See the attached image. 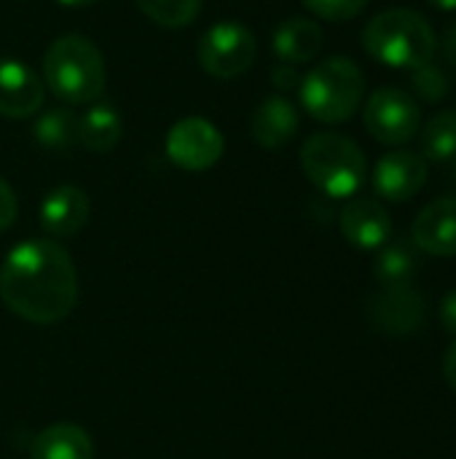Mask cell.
<instances>
[{
    "label": "cell",
    "instance_id": "17",
    "mask_svg": "<svg viewBox=\"0 0 456 459\" xmlns=\"http://www.w3.org/2000/svg\"><path fill=\"white\" fill-rule=\"evenodd\" d=\"M124 134L121 113L110 102H91L78 116V145H83L91 153H110Z\"/></svg>",
    "mask_w": 456,
    "mask_h": 459
},
{
    "label": "cell",
    "instance_id": "16",
    "mask_svg": "<svg viewBox=\"0 0 456 459\" xmlns=\"http://www.w3.org/2000/svg\"><path fill=\"white\" fill-rule=\"evenodd\" d=\"M323 48V27L314 19L306 16H290L285 19L274 35H271V51L277 62L285 65H304L312 62Z\"/></svg>",
    "mask_w": 456,
    "mask_h": 459
},
{
    "label": "cell",
    "instance_id": "4",
    "mask_svg": "<svg viewBox=\"0 0 456 459\" xmlns=\"http://www.w3.org/2000/svg\"><path fill=\"white\" fill-rule=\"evenodd\" d=\"M366 75L349 56H328L317 62L298 83L304 110L323 124L349 121L363 105Z\"/></svg>",
    "mask_w": 456,
    "mask_h": 459
},
{
    "label": "cell",
    "instance_id": "22",
    "mask_svg": "<svg viewBox=\"0 0 456 459\" xmlns=\"http://www.w3.org/2000/svg\"><path fill=\"white\" fill-rule=\"evenodd\" d=\"M134 3L153 24L167 30L188 27L202 11V0H134Z\"/></svg>",
    "mask_w": 456,
    "mask_h": 459
},
{
    "label": "cell",
    "instance_id": "12",
    "mask_svg": "<svg viewBox=\"0 0 456 459\" xmlns=\"http://www.w3.org/2000/svg\"><path fill=\"white\" fill-rule=\"evenodd\" d=\"M411 242L419 253L454 258L456 255V196L430 202L411 226Z\"/></svg>",
    "mask_w": 456,
    "mask_h": 459
},
{
    "label": "cell",
    "instance_id": "23",
    "mask_svg": "<svg viewBox=\"0 0 456 459\" xmlns=\"http://www.w3.org/2000/svg\"><path fill=\"white\" fill-rule=\"evenodd\" d=\"M411 83H414V91L427 102H438L449 94V75L433 62L411 70Z\"/></svg>",
    "mask_w": 456,
    "mask_h": 459
},
{
    "label": "cell",
    "instance_id": "30",
    "mask_svg": "<svg viewBox=\"0 0 456 459\" xmlns=\"http://www.w3.org/2000/svg\"><path fill=\"white\" fill-rule=\"evenodd\" d=\"M65 8H89V5H97L99 0H54Z\"/></svg>",
    "mask_w": 456,
    "mask_h": 459
},
{
    "label": "cell",
    "instance_id": "19",
    "mask_svg": "<svg viewBox=\"0 0 456 459\" xmlns=\"http://www.w3.org/2000/svg\"><path fill=\"white\" fill-rule=\"evenodd\" d=\"M419 269V247L409 239H387L379 247V255L374 261V277L387 285H411V277Z\"/></svg>",
    "mask_w": 456,
    "mask_h": 459
},
{
    "label": "cell",
    "instance_id": "27",
    "mask_svg": "<svg viewBox=\"0 0 456 459\" xmlns=\"http://www.w3.org/2000/svg\"><path fill=\"white\" fill-rule=\"evenodd\" d=\"M438 317H441V325L446 333L456 336V290L446 293L443 301H441V309H438Z\"/></svg>",
    "mask_w": 456,
    "mask_h": 459
},
{
    "label": "cell",
    "instance_id": "3",
    "mask_svg": "<svg viewBox=\"0 0 456 459\" xmlns=\"http://www.w3.org/2000/svg\"><path fill=\"white\" fill-rule=\"evenodd\" d=\"M363 48L387 67L417 70L433 62L438 51V35L422 13L411 8H390L366 24Z\"/></svg>",
    "mask_w": 456,
    "mask_h": 459
},
{
    "label": "cell",
    "instance_id": "15",
    "mask_svg": "<svg viewBox=\"0 0 456 459\" xmlns=\"http://www.w3.org/2000/svg\"><path fill=\"white\" fill-rule=\"evenodd\" d=\"M298 126H301V116H298V108L282 97V94H271L266 97L255 113H253V140L266 148V151H280L285 148L296 134H298Z\"/></svg>",
    "mask_w": 456,
    "mask_h": 459
},
{
    "label": "cell",
    "instance_id": "25",
    "mask_svg": "<svg viewBox=\"0 0 456 459\" xmlns=\"http://www.w3.org/2000/svg\"><path fill=\"white\" fill-rule=\"evenodd\" d=\"M19 204H16V194L11 191V186L0 178V231L11 229V223L16 221Z\"/></svg>",
    "mask_w": 456,
    "mask_h": 459
},
{
    "label": "cell",
    "instance_id": "5",
    "mask_svg": "<svg viewBox=\"0 0 456 459\" xmlns=\"http://www.w3.org/2000/svg\"><path fill=\"white\" fill-rule=\"evenodd\" d=\"M304 175L333 199L355 196L368 175V161L363 148L339 132H317L301 148Z\"/></svg>",
    "mask_w": 456,
    "mask_h": 459
},
{
    "label": "cell",
    "instance_id": "13",
    "mask_svg": "<svg viewBox=\"0 0 456 459\" xmlns=\"http://www.w3.org/2000/svg\"><path fill=\"white\" fill-rule=\"evenodd\" d=\"M341 234L360 250H379L392 237V218L376 199H352L339 218Z\"/></svg>",
    "mask_w": 456,
    "mask_h": 459
},
{
    "label": "cell",
    "instance_id": "11",
    "mask_svg": "<svg viewBox=\"0 0 456 459\" xmlns=\"http://www.w3.org/2000/svg\"><path fill=\"white\" fill-rule=\"evenodd\" d=\"M46 97L43 78L19 59L0 56V116L30 118L40 113Z\"/></svg>",
    "mask_w": 456,
    "mask_h": 459
},
{
    "label": "cell",
    "instance_id": "8",
    "mask_svg": "<svg viewBox=\"0 0 456 459\" xmlns=\"http://www.w3.org/2000/svg\"><path fill=\"white\" fill-rule=\"evenodd\" d=\"M223 145L220 129L202 116H188L172 124L164 143L169 161L185 172H204L215 167L223 156Z\"/></svg>",
    "mask_w": 456,
    "mask_h": 459
},
{
    "label": "cell",
    "instance_id": "24",
    "mask_svg": "<svg viewBox=\"0 0 456 459\" xmlns=\"http://www.w3.org/2000/svg\"><path fill=\"white\" fill-rule=\"evenodd\" d=\"M301 3L314 16L328 19V22H347L368 5V0H301Z\"/></svg>",
    "mask_w": 456,
    "mask_h": 459
},
{
    "label": "cell",
    "instance_id": "28",
    "mask_svg": "<svg viewBox=\"0 0 456 459\" xmlns=\"http://www.w3.org/2000/svg\"><path fill=\"white\" fill-rule=\"evenodd\" d=\"M443 379L449 382V387L456 393V342L449 347V352L443 358Z\"/></svg>",
    "mask_w": 456,
    "mask_h": 459
},
{
    "label": "cell",
    "instance_id": "21",
    "mask_svg": "<svg viewBox=\"0 0 456 459\" xmlns=\"http://www.w3.org/2000/svg\"><path fill=\"white\" fill-rule=\"evenodd\" d=\"M419 148L427 161H449L456 156V110L435 113L425 126H419Z\"/></svg>",
    "mask_w": 456,
    "mask_h": 459
},
{
    "label": "cell",
    "instance_id": "18",
    "mask_svg": "<svg viewBox=\"0 0 456 459\" xmlns=\"http://www.w3.org/2000/svg\"><path fill=\"white\" fill-rule=\"evenodd\" d=\"M94 446L86 430L78 425H51L32 438L30 459H91Z\"/></svg>",
    "mask_w": 456,
    "mask_h": 459
},
{
    "label": "cell",
    "instance_id": "7",
    "mask_svg": "<svg viewBox=\"0 0 456 459\" xmlns=\"http://www.w3.org/2000/svg\"><path fill=\"white\" fill-rule=\"evenodd\" d=\"M363 124L374 140L384 145H403L419 134L422 110L417 97L406 89L382 86L363 105Z\"/></svg>",
    "mask_w": 456,
    "mask_h": 459
},
{
    "label": "cell",
    "instance_id": "14",
    "mask_svg": "<svg viewBox=\"0 0 456 459\" xmlns=\"http://www.w3.org/2000/svg\"><path fill=\"white\" fill-rule=\"evenodd\" d=\"M91 204L78 186H56L40 202V226L51 237H75L89 221Z\"/></svg>",
    "mask_w": 456,
    "mask_h": 459
},
{
    "label": "cell",
    "instance_id": "6",
    "mask_svg": "<svg viewBox=\"0 0 456 459\" xmlns=\"http://www.w3.org/2000/svg\"><path fill=\"white\" fill-rule=\"evenodd\" d=\"M258 56V40L250 27L239 22H218L207 27L196 43V62L204 73L220 81H231L253 67Z\"/></svg>",
    "mask_w": 456,
    "mask_h": 459
},
{
    "label": "cell",
    "instance_id": "29",
    "mask_svg": "<svg viewBox=\"0 0 456 459\" xmlns=\"http://www.w3.org/2000/svg\"><path fill=\"white\" fill-rule=\"evenodd\" d=\"M441 51H443V56L452 62L456 67V22L443 32V40H441Z\"/></svg>",
    "mask_w": 456,
    "mask_h": 459
},
{
    "label": "cell",
    "instance_id": "2",
    "mask_svg": "<svg viewBox=\"0 0 456 459\" xmlns=\"http://www.w3.org/2000/svg\"><path fill=\"white\" fill-rule=\"evenodd\" d=\"M105 59L83 35H62L43 54V86L62 105H91L105 91Z\"/></svg>",
    "mask_w": 456,
    "mask_h": 459
},
{
    "label": "cell",
    "instance_id": "10",
    "mask_svg": "<svg viewBox=\"0 0 456 459\" xmlns=\"http://www.w3.org/2000/svg\"><path fill=\"white\" fill-rule=\"evenodd\" d=\"M427 183V161L414 151H390L374 167V188L387 202H409Z\"/></svg>",
    "mask_w": 456,
    "mask_h": 459
},
{
    "label": "cell",
    "instance_id": "20",
    "mask_svg": "<svg viewBox=\"0 0 456 459\" xmlns=\"http://www.w3.org/2000/svg\"><path fill=\"white\" fill-rule=\"evenodd\" d=\"M35 143L51 153H67L78 145V116L67 108H48L32 124Z\"/></svg>",
    "mask_w": 456,
    "mask_h": 459
},
{
    "label": "cell",
    "instance_id": "9",
    "mask_svg": "<svg viewBox=\"0 0 456 459\" xmlns=\"http://www.w3.org/2000/svg\"><path fill=\"white\" fill-rule=\"evenodd\" d=\"M425 317V299L411 285H387L368 301L371 325L387 336H414Z\"/></svg>",
    "mask_w": 456,
    "mask_h": 459
},
{
    "label": "cell",
    "instance_id": "26",
    "mask_svg": "<svg viewBox=\"0 0 456 459\" xmlns=\"http://www.w3.org/2000/svg\"><path fill=\"white\" fill-rule=\"evenodd\" d=\"M271 83L280 89V91H290V89H298L301 83V73L296 65H285V62H277L274 70H271Z\"/></svg>",
    "mask_w": 456,
    "mask_h": 459
},
{
    "label": "cell",
    "instance_id": "31",
    "mask_svg": "<svg viewBox=\"0 0 456 459\" xmlns=\"http://www.w3.org/2000/svg\"><path fill=\"white\" fill-rule=\"evenodd\" d=\"M430 5H435L438 11H456V0H427Z\"/></svg>",
    "mask_w": 456,
    "mask_h": 459
},
{
    "label": "cell",
    "instance_id": "1",
    "mask_svg": "<svg viewBox=\"0 0 456 459\" xmlns=\"http://www.w3.org/2000/svg\"><path fill=\"white\" fill-rule=\"evenodd\" d=\"M0 299L22 320L51 325L78 301V274L70 253L51 239H27L0 264Z\"/></svg>",
    "mask_w": 456,
    "mask_h": 459
}]
</instances>
